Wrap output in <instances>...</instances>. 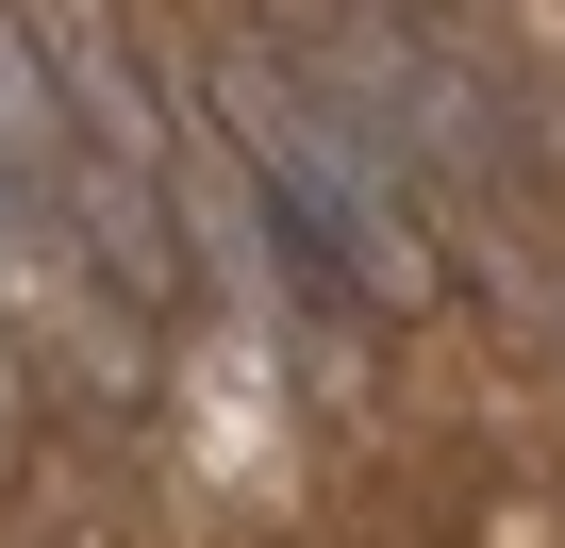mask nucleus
<instances>
[{"instance_id":"obj_1","label":"nucleus","mask_w":565,"mask_h":548,"mask_svg":"<svg viewBox=\"0 0 565 548\" xmlns=\"http://www.w3.org/2000/svg\"><path fill=\"white\" fill-rule=\"evenodd\" d=\"M233 150H249L282 249H317V283H333V300H399V283H416V200L383 183V150H366L317 84L233 67Z\"/></svg>"}]
</instances>
